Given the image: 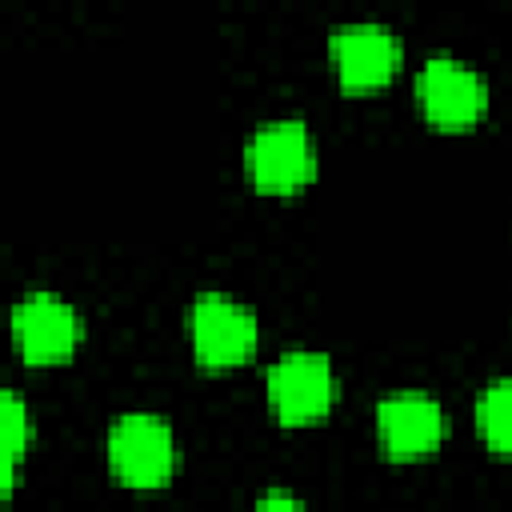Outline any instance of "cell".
<instances>
[{
	"label": "cell",
	"instance_id": "obj_8",
	"mask_svg": "<svg viewBox=\"0 0 512 512\" xmlns=\"http://www.w3.org/2000/svg\"><path fill=\"white\" fill-rule=\"evenodd\" d=\"M376 432L384 456L424 460L444 444V408L428 392H396L376 404Z\"/></svg>",
	"mask_w": 512,
	"mask_h": 512
},
{
	"label": "cell",
	"instance_id": "obj_7",
	"mask_svg": "<svg viewBox=\"0 0 512 512\" xmlns=\"http://www.w3.org/2000/svg\"><path fill=\"white\" fill-rule=\"evenodd\" d=\"M12 336L28 364H64L80 344V320L72 304L52 292H32L12 308Z\"/></svg>",
	"mask_w": 512,
	"mask_h": 512
},
{
	"label": "cell",
	"instance_id": "obj_5",
	"mask_svg": "<svg viewBox=\"0 0 512 512\" xmlns=\"http://www.w3.org/2000/svg\"><path fill=\"white\" fill-rule=\"evenodd\" d=\"M416 100L428 124L444 132H460L488 112V84L468 64L452 56H432L416 76Z\"/></svg>",
	"mask_w": 512,
	"mask_h": 512
},
{
	"label": "cell",
	"instance_id": "obj_11",
	"mask_svg": "<svg viewBox=\"0 0 512 512\" xmlns=\"http://www.w3.org/2000/svg\"><path fill=\"white\" fill-rule=\"evenodd\" d=\"M252 512H304V504L296 496H288V492H264Z\"/></svg>",
	"mask_w": 512,
	"mask_h": 512
},
{
	"label": "cell",
	"instance_id": "obj_10",
	"mask_svg": "<svg viewBox=\"0 0 512 512\" xmlns=\"http://www.w3.org/2000/svg\"><path fill=\"white\" fill-rule=\"evenodd\" d=\"M0 420H4V496H12L16 476H20V460H24L28 440H32L28 408L12 388L0 396Z\"/></svg>",
	"mask_w": 512,
	"mask_h": 512
},
{
	"label": "cell",
	"instance_id": "obj_1",
	"mask_svg": "<svg viewBox=\"0 0 512 512\" xmlns=\"http://www.w3.org/2000/svg\"><path fill=\"white\" fill-rule=\"evenodd\" d=\"M244 176L260 192H300L316 180V144L300 120H272L244 144Z\"/></svg>",
	"mask_w": 512,
	"mask_h": 512
},
{
	"label": "cell",
	"instance_id": "obj_2",
	"mask_svg": "<svg viewBox=\"0 0 512 512\" xmlns=\"http://www.w3.org/2000/svg\"><path fill=\"white\" fill-rule=\"evenodd\" d=\"M112 476L128 488H160L176 472V440L160 416L132 412L108 428Z\"/></svg>",
	"mask_w": 512,
	"mask_h": 512
},
{
	"label": "cell",
	"instance_id": "obj_6",
	"mask_svg": "<svg viewBox=\"0 0 512 512\" xmlns=\"http://www.w3.org/2000/svg\"><path fill=\"white\" fill-rule=\"evenodd\" d=\"M328 52L344 92H372L400 72L404 44L384 24H348L328 36Z\"/></svg>",
	"mask_w": 512,
	"mask_h": 512
},
{
	"label": "cell",
	"instance_id": "obj_3",
	"mask_svg": "<svg viewBox=\"0 0 512 512\" xmlns=\"http://www.w3.org/2000/svg\"><path fill=\"white\" fill-rule=\"evenodd\" d=\"M268 404L276 412L280 424L300 428V424H316L328 416L332 400H336V376L328 356L320 352H288L268 368Z\"/></svg>",
	"mask_w": 512,
	"mask_h": 512
},
{
	"label": "cell",
	"instance_id": "obj_9",
	"mask_svg": "<svg viewBox=\"0 0 512 512\" xmlns=\"http://www.w3.org/2000/svg\"><path fill=\"white\" fill-rule=\"evenodd\" d=\"M476 428L484 444L500 456H512V380H496L476 400Z\"/></svg>",
	"mask_w": 512,
	"mask_h": 512
},
{
	"label": "cell",
	"instance_id": "obj_4",
	"mask_svg": "<svg viewBox=\"0 0 512 512\" xmlns=\"http://www.w3.org/2000/svg\"><path fill=\"white\" fill-rule=\"evenodd\" d=\"M188 332H192V352L204 368L220 372V368H236L248 360V352L256 348V316L236 304L224 292H200L192 300L188 312Z\"/></svg>",
	"mask_w": 512,
	"mask_h": 512
}]
</instances>
